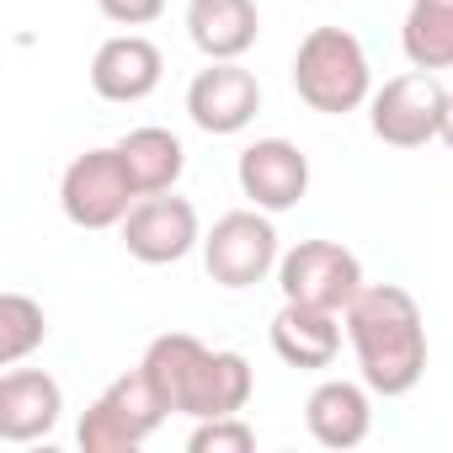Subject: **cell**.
<instances>
[{
  "label": "cell",
  "mask_w": 453,
  "mask_h": 453,
  "mask_svg": "<svg viewBox=\"0 0 453 453\" xmlns=\"http://www.w3.org/2000/svg\"><path fill=\"white\" fill-rule=\"evenodd\" d=\"M347 342L357 352V373L373 395L400 400L426 373V320L421 304L400 283H363L347 304Z\"/></svg>",
  "instance_id": "obj_1"
},
{
  "label": "cell",
  "mask_w": 453,
  "mask_h": 453,
  "mask_svg": "<svg viewBox=\"0 0 453 453\" xmlns=\"http://www.w3.org/2000/svg\"><path fill=\"white\" fill-rule=\"evenodd\" d=\"M144 373L155 379L160 400L192 421H208V416H241L251 405V389H257V373L246 363V352H213L203 347L197 336L187 331H165L144 347Z\"/></svg>",
  "instance_id": "obj_2"
},
{
  "label": "cell",
  "mask_w": 453,
  "mask_h": 453,
  "mask_svg": "<svg viewBox=\"0 0 453 453\" xmlns=\"http://www.w3.org/2000/svg\"><path fill=\"white\" fill-rule=\"evenodd\" d=\"M294 91L310 112H326V118L357 112L373 96V70H368V49L357 43V33L310 27L294 54Z\"/></svg>",
  "instance_id": "obj_3"
},
{
  "label": "cell",
  "mask_w": 453,
  "mask_h": 453,
  "mask_svg": "<svg viewBox=\"0 0 453 453\" xmlns=\"http://www.w3.org/2000/svg\"><path fill=\"white\" fill-rule=\"evenodd\" d=\"M165 416H171V405L160 400L155 379H150L144 363H139V368L118 373V379L86 405V416H81V426H75V442H81V453H134L144 437L160 432Z\"/></svg>",
  "instance_id": "obj_4"
},
{
  "label": "cell",
  "mask_w": 453,
  "mask_h": 453,
  "mask_svg": "<svg viewBox=\"0 0 453 453\" xmlns=\"http://www.w3.org/2000/svg\"><path fill=\"white\" fill-rule=\"evenodd\" d=\"M134 203H139V187H134L118 144L75 155L59 176V208L75 230H123Z\"/></svg>",
  "instance_id": "obj_5"
},
{
  "label": "cell",
  "mask_w": 453,
  "mask_h": 453,
  "mask_svg": "<svg viewBox=\"0 0 453 453\" xmlns=\"http://www.w3.org/2000/svg\"><path fill=\"white\" fill-rule=\"evenodd\" d=\"M278 262H283L278 230H273V213L262 208L224 213L203 235V267L219 288H257L267 283V273H278Z\"/></svg>",
  "instance_id": "obj_6"
},
{
  "label": "cell",
  "mask_w": 453,
  "mask_h": 453,
  "mask_svg": "<svg viewBox=\"0 0 453 453\" xmlns=\"http://www.w3.org/2000/svg\"><path fill=\"white\" fill-rule=\"evenodd\" d=\"M442 107H448L442 81L432 70H405L368 96V128L389 150H421L442 134Z\"/></svg>",
  "instance_id": "obj_7"
},
{
  "label": "cell",
  "mask_w": 453,
  "mask_h": 453,
  "mask_svg": "<svg viewBox=\"0 0 453 453\" xmlns=\"http://www.w3.org/2000/svg\"><path fill=\"white\" fill-rule=\"evenodd\" d=\"M278 288L294 304L347 315V304L363 294V262L336 241H299L278 262Z\"/></svg>",
  "instance_id": "obj_8"
},
{
  "label": "cell",
  "mask_w": 453,
  "mask_h": 453,
  "mask_svg": "<svg viewBox=\"0 0 453 453\" xmlns=\"http://www.w3.org/2000/svg\"><path fill=\"white\" fill-rule=\"evenodd\" d=\"M257 112H262V81L241 59H208V70H197L187 86V118L213 139L251 128Z\"/></svg>",
  "instance_id": "obj_9"
},
{
  "label": "cell",
  "mask_w": 453,
  "mask_h": 453,
  "mask_svg": "<svg viewBox=\"0 0 453 453\" xmlns=\"http://www.w3.org/2000/svg\"><path fill=\"white\" fill-rule=\"evenodd\" d=\"M123 246L134 262L144 267H171L181 262L192 246H203V224H197V208L187 197L171 192H150L134 203V213L123 219Z\"/></svg>",
  "instance_id": "obj_10"
},
{
  "label": "cell",
  "mask_w": 453,
  "mask_h": 453,
  "mask_svg": "<svg viewBox=\"0 0 453 453\" xmlns=\"http://www.w3.org/2000/svg\"><path fill=\"white\" fill-rule=\"evenodd\" d=\"M235 181L262 213H288L310 192V155L294 139H257L235 160Z\"/></svg>",
  "instance_id": "obj_11"
},
{
  "label": "cell",
  "mask_w": 453,
  "mask_h": 453,
  "mask_svg": "<svg viewBox=\"0 0 453 453\" xmlns=\"http://www.w3.org/2000/svg\"><path fill=\"white\" fill-rule=\"evenodd\" d=\"M65 416V389L43 368H6L0 373V442H38L59 426Z\"/></svg>",
  "instance_id": "obj_12"
},
{
  "label": "cell",
  "mask_w": 453,
  "mask_h": 453,
  "mask_svg": "<svg viewBox=\"0 0 453 453\" xmlns=\"http://www.w3.org/2000/svg\"><path fill=\"white\" fill-rule=\"evenodd\" d=\"M165 75V54L144 33H118L91 54V91L102 102H144Z\"/></svg>",
  "instance_id": "obj_13"
},
{
  "label": "cell",
  "mask_w": 453,
  "mask_h": 453,
  "mask_svg": "<svg viewBox=\"0 0 453 453\" xmlns=\"http://www.w3.org/2000/svg\"><path fill=\"white\" fill-rule=\"evenodd\" d=\"M373 389L368 384H352V379H326L310 389L304 400V426L320 448H357L368 432H373Z\"/></svg>",
  "instance_id": "obj_14"
},
{
  "label": "cell",
  "mask_w": 453,
  "mask_h": 453,
  "mask_svg": "<svg viewBox=\"0 0 453 453\" xmlns=\"http://www.w3.org/2000/svg\"><path fill=\"white\" fill-rule=\"evenodd\" d=\"M187 38L203 59H246L262 38L257 0H187Z\"/></svg>",
  "instance_id": "obj_15"
},
{
  "label": "cell",
  "mask_w": 453,
  "mask_h": 453,
  "mask_svg": "<svg viewBox=\"0 0 453 453\" xmlns=\"http://www.w3.org/2000/svg\"><path fill=\"white\" fill-rule=\"evenodd\" d=\"M267 336H273V352L288 368H304V373L331 368L336 352H342V320L331 310H310V304H294V299H283Z\"/></svg>",
  "instance_id": "obj_16"
},
{
  "label": "cell",
  "mask_w": 453,
  "mask_h": 453,
  "mask_svg": "<svg viewBox=\"0 0 453 453\" xmlns=\"http://www.w3.org/2000/svg\"><path fill=\"white\" fill-rule=\"evenodd\" d=\"M118 155H123V165H128V176H134V187H139V197H150V192H171L176 181H181V171H187V150H181V139L171 134V128H128L123 139H118Z\"/></svg>",
  "instance_id": "obj_17"
},
{
  "label": "cell",
  "mask_w": 453,
  "mask_h": 453,
  "mask_svg": "<svg viewBox=\"0 0 453 453\" xmlns=\"http://www.w3.org/2000/svg\"><path fill=\"white\" fill-rule=\"evenodd\" d=\"M400 49L411 70H453V0H411Z\"/></svg>",
  "instance_id": "obj_18"
},
{
  "label": "cell",
  "mask_w": 453,
  "mask_h": 453,
  "mask_svg": "<svg viewBox=\"0 0 453 453\" xmlns=\"http://www.w3.org/2000/svg\"><path fill=\"white\" fill-rule=\"evenodd\" d=\"M49 342V315L33 294H0V368H17Z\"/></svg>",
  "instance_id": "obj_19"
},
{
  "label": "cell",
  "mask_w": 453,
  "mask_h": 453,
  "mask_svg": "<svg viewBox=\"0 0 453 453\" xmlns=\"http://www.w3.org/2000/svg\"><path fill=\"white\" fill-rule=\"evenodd\" d=\"M187 448L192 453H251L257 448V426L246 416H208V421L192 426Z\"/></svg>",
  "instance_id": "obj_20"
},
{
  "label": "cell",
  "mask_w": 453,
  "mask_h": 453,
  "mask_svg": "<svg viewBox=\"0 0 453 453\" xmlns=\"http://www.w3.org/2000/svg\"><path fill=\"white\" fill-rule=\"evenodd\" d=\"M96 12L118 27H150L165 12V0H96Z\"/></svg>",
  "instance_id": "obj_21"
},
{
  "label": "cell",
  "mask_w": 453,
  "mask_h": 453,
  "mask_svg": "<svg viewBox=\"0 0 453 453\" xmlns=\"http://www.w3.org/2000/svg\"><path fill=\"white\" fill-rule=\"evenodd\" d=\"M448 150H453V91H448V107H442V134H437Z\"/></svg>",
  "instance_id": "obj_22"
}]
</instances>
